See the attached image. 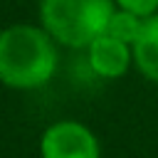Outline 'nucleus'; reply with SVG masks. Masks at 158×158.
Masks as SVG:
<instances>
[{
    "label": "nucleus",
    "mask_w": 158,
    "mask_h": 158,
    "mask_svg": "<svg viewBox=\"0 0 158 158\" xmlns=\"http://www.w3.org/2000/svg\"><path fill=\"white\" fill-rule=\"evenodd\" d=\"M57 44L32 25H12L0 32V81L10 89H37L57 72Z\"/></svg>",
    "instance_id": "1"
},
{
    "label": "nucleus",
    "mask_w": 158,
    "mask_h": 158,
    "mask_svg": "<svg viewBox=\"0 0 158 158\" xmlns=\"http://www.w3.org/2000/svg\"><path fill=\"white\" fill-rule=\"evenodd\" d=\"M114 10V0H42L40 20L54 42L86 49L106 32Z\"/></svg>",
    "instance_id": "2"
},
{
    "label": "nucleus",
    "mask_w": 158,
    "mask_h": 158,
    "mask_svg": "<svg viewBox=\"0 0 158 158\" xmlns=\"http://www.w3.org/2000/svg\"><path fill=\"white\" fill-rule=\"evenodd\" d=\"M40 158H101V146L86 123L64 118L42 131Z\"/></svg>",
    "instance_id": "3"
},
{
    "label": "nucleus",
    "mask_w": 158,
    "mask_h": 158,
    "mask_svg": "<svg viewBox=\"0 0 158 158\" xmlns=\"http://www.w3.org/2000/svg\"><path fill=\"white\" fill-rule=\"evenodd\" d=\"M86 52H89V67H91V72L99 74V77H104V79H118L133 64L131 47L123 44V42H118V40H114V37H109V35L96 37L86 47Z\"/></svg>",
    "instance_id": "4"
},
{
    "label": "nucleus",
    "mask_w": 158,
    "mask_h": 158,
    "mask_svg": "<svg viewBox=\"0 0 158 158\" xmlns=\"http://www.w3.org/2000/svg\"><path fill=\"white\" fill-rule=\"evenodd\" d=\"M133 67L148 79L158 84V15L146 17L136 42L131 44Z\"/></svg>",
    "instance_id": "5"
},
{
    "label": "nucleus",
    "mask_w": 158,
    "mask_h": 158,
    "mask_svg": "<svg viewBox=\"0 0 158 158\" xmlns=\"http://www.w3.org/2000/svg\"><path fill=\"white\" fill-rule=\"evenodd\" d=\"M141 25H143L141 17H136V15L116 7L114 15H111V20H109V25H106L104 35H109V37H114V40H118V42H123V44L131 47L136 42L138 32H141Z\"/></svg>",
    "instance_id": "6"
},
{
    "label": "nucleus",
    "mask_w": 158,
    "mask_h": 158,
    "mask_svg": "<svg viewBox=\"0 0 158 158\" xmlns=\"http://www.w3.org/2000/svg\"><path fill=\"white\" fill-rule=\"evenodd\" d=\"M114 5L118 10H126L136 17H141V20L158 15V0H114Z\"/></svg>",
    "instance_id": "7"
},
{
    "label": "nucleus",
    "mask_w": 158,
    "mask_h": 158,
    "mask_svg": "<svg viewBox=\"0 0 158 158\" xmlns=\"http://www.w3.org/2000/svg\"><path fill=\"white\" fill-rule=\"evenodd\" d=\"M101 158H104V156H101Z\"/></svg>",
    "instance_id": "8"
}]
</instances>
